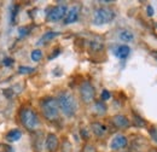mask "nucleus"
Returning a JSON list of instances; mask_svg holds the SVG:
<instances>
[{
    "label": "nucleus",
    "instance_id": "a878e982",
    "mask_svg": "<svg viewBox=\"0 0 157 152\" xmlns=\"http://www.w3.org/2000/svg\"><path fill=\"white\" fill-rule=\"evenodd\" d=\"M91 48L93 50V51H99V50H101L103 48V44H100V42H96V41H91Z\"/></svg>",
    "mask_w": 157,
    "mask_h": 152
},
{
    "label": "nucleus",
    "instance_id": "1a4fd4ad",
    "mask_svg": "<svg viewBox=\"0 0 157 152\" xmlns=\"http://www.w3.org/2000/svg\"><path fill=\"white\" fill-rule=\"evenodd\" d=\"M111 123L118 128V129H124V128H128L131 126V121L127 116L124 115H115L111 117Z\"/></svg>",
    "mask_w": 157,
    "mask_h": 152
},
{
    "label": "nucleus",
    "instance_id": "9b49d317",
    "mask_svg": "<svg viewBox=\"0 0 157 152\" xmlns=\"http://www.w3.org/2000/svg\"><path fill=\"white\" fill-rule=\"evenodd\" d=\"M78 13H80V9L78 6L71 7L70 10H68L65 17H64V24H71L75 23L78 19Z\"/></svg>",
    "mask_w": 157,
    "mask_h": 152
},
{
    "label": "nucleus",
    "instance_id": "f03ea898",
    "mask_svg": "<svg viewBox=\"0 0 157 152\" xmlns=\"http://www.w3.org/2000/svg\"><path fill=\"white\" fill-rule=\"evenodd\" d=\"M20 121L22 126L29 132H35L40 127L39 116L30 106H23L20 110Z\"/></svg>",
    "mask_w": 157,
    "mask_h": 152
},
{
    "label": "nucleus",
    "instance_id": "5701e85b",
    "mask_svg": "<svg viewBox=\"0 0 157 152\" xmlns=\"http://www.w3.org/2000/svg\"><path fill=\"white\" fill-rule=\"evenodd\" d=\"M0 152H15V150L9 144H0Z\"/></svg>",
    "mask_w": 157,
    "mask_h": 152
},
{
    "label": "nucleus",
    "instance_id": "6e6552de",
    "mask_svg": "<svg viewBox=\"0 0 157 152\" xmlns=\"http://www.w3.org/2000/svg\"><path fill=\"white\" fill-rule=\"evenodd\" d=\"M128 145V139L126 135H122V134H117L113 138L111 142H110V149L111 150H121V149H124L126 146Z\"/></svg>",
    "mask_w": 157,
    "mask_h": 152
},
{
    "label": "nucleus",
    "instance_id": "9d476101",
    "mask_svg": "<svg viewBox=\"0 0 157 152\" xmlns=\"http://www.w3.org/2000/svg\"><path fill=\"white\" fill-rule=\"evenodd\" d=\"M91 131L97 138H103L105 134L108 133V128L105 124L100 122H92L91 123Z\"/></svg>",
    "mask_w": 157,
    "mask_h": 152
},
{
    "label": "nucleus",
    "instance_id": "b1692460",
    "mask_svg": "<svg viewBox=\"0 0 157 152\" xmlns=\"http://www.w3.org/2000/svg\"><path fill=\"white\" fill-rule=\"evenodd\" d=\"M110 98H111L110 92H109L108 89H103V92H101V94H100V100H101V101H106V100H109Z\"/></svg>",
    "mask_w": 157,
    "mask_h": 152
},
{
    "label": "nucleus",
    "instance_id": "6ab92c4d",
    "mask_svg": "<svg viewBox=\"0 0 157 152\" xmlns=\"http://www.w3.org/2000/svg\"><path fill=\"white\" fill-rule=\"evenodd\" d=\"M133 118H134V123L137 124L138 127H145L146 126V122L143 117H140L139 115H137L136 112H133Z\"/></svg>",
    "mask_w": 157,
    "mask_h": 152
},
{
    "label": "nucleus",
    "instance_id": "20e7f679",
    "mask_svg": "<svg viewBox=\"0 0 157 152\" xmlns=\"http://www.w3.org/2000/svg\"><path fill=\"white\" fill-rule=\"evenodd\" d=\"M115 11L109 7H99L94 11L92 23L94 25H104L115 19Z\"/></svg>",
    "mask_w": 157,
    "mask_h": 152
},
{
    "label": "nucleus",
    "instance_id": "dca6fc26",
    "mask_svg": "<svg viewBox=\"0 0 157 152\" xmlns=\"http://www.w3.org/2000/svg\"><path fill=\"white\" fill-rule=\"evenodd\" d=\"M106 110H108V108H106V105H105L104 101L99 100V101H96V103H94V111H96L97 115L103 116V115L106 114Z\"/></svg>",
    "mask_w": 157,
    "mask_h": 152
},
{
    "label": "nucleus",
    "instance_id": "aec40b11",
    "mask_svg": "<svg viewBox=\"0 0 157 152\" xmlns=\"http://www.w3.org/2000/svg\"><path fill=\"white\" fill-rule=\"evenodd\" d=\"M30 58H32V60H34V62L41 60V58H42V51H41V50H34V51H32Z\"/></svg>",
    "mask_w": 157,
    "mask_h": 152
},
{
    "label": "nucleus",
    "instance_id": "7c9ffc66",
    "mask_svg": "<svg viewBox=\"0 0 157 152\" xmlns=\"http://www.w3.org/2000/svg\"><path fill=\"white\" fill-rule=\"evenodd\" d=\"M149 152H157V150H156V149H151Z\"/></svg>",
    "mask_w": 157,
    "mask_h": 152
},
{
    "label": "nucleus",
    "instance_id": "423d86ee",
    "mask_svg": "<svg viewBox=\"0 0 157 152\" xmlns=\"http://www.w3.org/2000/svg\"><path fill=\"white\" fill-rule=\"evenodd\" d=\"M67 12H68L67 5L55 6V7L50 9V11L47 12V21H50V22H58V21H60V19H63L65 17Z\"/></svg>",
    "mask_w": 157,
    "mask_h": 152
},
{
    "label": "nucleus",
    "instance_id": "f8f14e48",
    "mask_svg": "<svg viewBox=\"0 0 157 152\" xmlns=\"http://www.w3.org/2000/svg\"><path fill=\"white\" fill-rule=\"evenodd\" d=\"M129 53H131V47L128 45H120L114 51V55L117 58H120V59L127 58L129 56Z\"/></svg>",
    "mask_w": 157,
    "mask_h": 152
},
{
    "label": "nucleus",
    "instance_id": "412c9836",
    "mask_svg": "<svg viewBox=\"0 0 157 152\" xmlns=\"http://www.w3.org/2000/svg\"><path fill=\"white\" fill-rule=\"evenodd\" d=\"M81 152H98V151H97V147L94 145H92V144H85Z\"/></svg>",
    "mask_w": 157,
    "mask_h": 152
},
{
    "label": "nucleus",
    "instance_id": "f257e3e1",
    "mask_svg": "<svg viewBox=\"0 0 157 152\" xmlns=\"http://www.w3.org/2000/svg\"><path fill=\"white\" fill-rule=\"evenodd\" d=\"M56 99L58 103L59 111H62V114L64 116H67V117L75 116L76 111H78V101L70 92H68V91L60 92Z\"/></svg>",
    "mask_w": 157,
    "mask_h": 152
},
{
    "label": "nucleus",
    "instance_id": "4be33fe9",
    "mask_svg": "<svg viewBox=\"0 0 157 152\" xmlns=\"http://www.w3.org/2000/svg\"><path fill=\"white\" fill-rule=\"evenodd\" d=\"M29 33H30V28H29V27H22V28L18 29V34H20L18 36H20V39L27 36Z\"/></svg>",
    "mask_w": 157,
    "mask_h": 152
},
{
    "label": "nucleus",
    "instance_id": "a211bd4d",
    "mask_svg": "<svg viewBox=\"0 0 157 152\" xmlns=\"http://www.w3.org/2000/svg\"><path fill=\"white\" fill-rule=\"evenodd\" d=\"M62 152H71L73 150V146H71V142L68 140V139H64L63 142H62V147H60Z\"/></svg>",
    "mask_w": 157,
    "mask_h": 152
},
{
    "label": "nucleus",
    "instance_id": "f3484780",
    "mask_svg": "<svg viewBox=\"0 0 157 152\" xmlns=\"http://www.w3.org/2000/svg\"><path fill=\"white\" fill-rule=\"evenodd\" d=\"M35 71V69L34 68H32V66H27V65H22L18 68V73H20L21 75H28V74H33Z\"/></svg>",
    "mask_w": 157,
    "mask_h": 152
},
{
    "label": "nucleus",
    "instance_id": "393cba45",
    "mask_svg": "<svg viewBox=\"0 0 157 152\" xmlns=\"http://www.w3.org/2000/svg\"><path fill=\"white\" fill-rule=\"evenodd\" d=\"M149 134H150L151 139L157 144V128L156 127H151V128L149 129Z\"/></svg>",
    "mask_w": 157,
    "mask_h": 152
},
{
    "label": "nucleus",
    "instance_id": "cd10ccee",
    "mask_svg": "<svg viewBox=\"0 0 157 152\" xmlns=\"http://www.w3.org/2000/svg\"><path fill=\"white\" fill-rule=\"evenodd\" d=\"M80 133H81V136H82V139H88L90 138V134H88V131L87 129H85V128H82L81 131H80Z\"/></svg>",
    "mask_w": 157,
    "mask_h": 152
},
{
    "label": "nucleus",
    "instance_id": "0eeeda50",
    "mask_svg": "<svg viewBox=\"0 0 157 152\" xmlns=\"http://www.w3.org/2000/svg\"><path fill=\"white\" fill-rule=\"evenodd\" d=\"M45 146L48 152H57L59 149V139L55 133H48L45 139Z\"/></svg>",
    "mask_w": 157,
    "mask_h": 152
},
{
    "label": "nucleus",
    "instance_id": "2eb2a0df",
    "mask_svg": "<svg viewBox=\"0 0 157 152\" xmlns=\"http://www.w3.org/2000/svg\"><path fill=\"white\" fill-rule=\"evenodd\" d=\"M59 33H57V32H47L46 34H44L42 36H41V39H40L39 41H38V46H40V45H44L45 42H47V41H50V40H52V39H55L56 36H58Z\"/></svg>",
    "mask_w": 157,
    "mask_h": 152
},
{
    "label": "nucleus",
    "instance_id": "c756f323",
    "mask_svg": "<svg viewBox=\"0 0 157 152\" xmlns=\"http://www.w3.org/2000/svg\"><path fill=\"white\" fill-rule=\"evenodd\" d=\"M59 52H60V50H59V48H57V50H55V51L52 52L53 55H51V56L48 57V59H53V58H56L57 56H59Z\"/></svg>",
    "mask_w": 157,
    "mask_h": 152
},
{
    "label": "nucleus",
    "instance_id": "39448f33",
    "mask_svg": "<svg viewBox=\"0 0 157 152\" xmlns=\"http://www.w3.org/2000/svg\"><path fill=\"white\" fill-rule=\"evenodd\" d=\"M80 97H81V100L85 104H90L94 100L96 89H94L93 85L90 81H83L80 85Z\"/></svg>",
    "mask_w": 157,
    "mask_h": 152
},
{
    "label": "nucleus",
    "instance_id": "ddd939ff",
    "mask_svg": "<svg viewBox=\"0 0 157 152\" xmlns=\"http://www.w3.org/2000/svg\"><path fill=\"white\" fill-rule=\"evenodd\" d=\"M6 140L9 142H15V141H18L21 138H22V132L20 129H11L9 133L6 134Z\"/></svg>",
    "mask_w": 157,
    "mask_h": 152
},
{
    "label": "nucleus",
    "instance_id": "4468645a",
    "mask_svg": "<svg viewBox=\"0 0 157 152\" xmlns=\"http://www.w3.org/2000/svg\"><path fill=\"white\" fill-rule=\"evenodd\" d=\"M118 38H120L121 41H123V42H131V41L134 40V34H133L131 30L124 29V30H121V32H120Z\"/></svg>",
    "mask_w": 157,
    "mask_h": 152
},
{
    "label": "nucleus",
    "instance_id": "7ed1b4c3",
    "mask_svg": "<svg viewBox=\"0 0 157 152\" xmlns=\"http://www.w3.org/2000/svg\"><path fill=\"white\" fill-rule=\"evenodd\" d=\"M41 112L42 116L47 120V121H56L58 120L59 117V108H58V103H57V99L53 98V97H46L41 100Z\"/></svg>",
    "mask_w": 157,
    "mask_h": 152
},
{
    "label": "nucleus",
    "instance_id": "bb28decb",
    "mask_svg": "<svg viewBox=\"0 0 157 152\" xmlns=\"http://www.w3.org/2000/svg\"><path fill=\"white\" fill-rule=\"evenodd\" d=\"M13 63H15L13 58H10V57L5 58V59L2 60V65H5V66H11Z\"/></svg>",
    "mask_w": 157,
    "mask_h": 152
},
{
    "label": "nucleus",
    "instance_id": "c85d7f7f",
    "mask_svg": "<svg viewBox=\"0 0 157 152\" xmlns=\"http://www.w3.org/2000/svg\"><path fill=\"white\" fill-rule=\"evenodd\" d=\"M146 12H147V16L152 17V16H154V13H155V11H154V7H152L151 5H147V6H146Z\"/></svg>",
    "mask_w": 157,
    "mask_h": 152
}]
</instances>
